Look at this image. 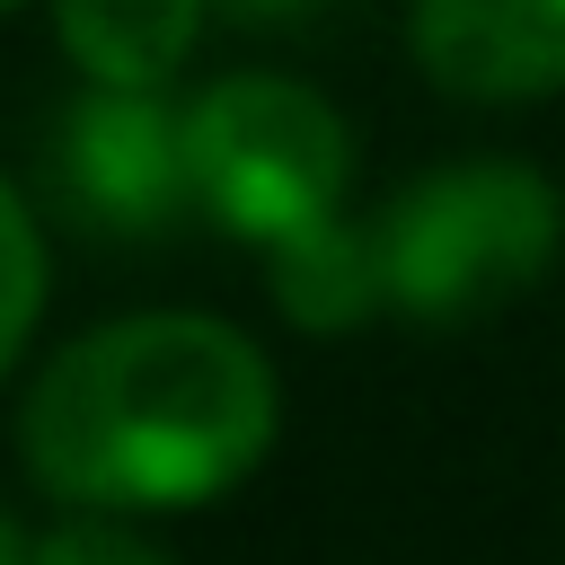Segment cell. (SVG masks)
Segmentation results:
<instances>
[{
    "mask_svg": "<svg viewBox=\"0 0 565 565\" xmlns=\"http://www.w3.org/2000/svg\"><path fill=\"white\" fill-rule=\"evenodd\" d=\"M265 353L194 309L79 335L26 397V468L88 512H177L238 486L274 441Z\"/></svg>",
    "mask_w": 565,
    "mask_h": 565,
    "instance_id": "cell-1",
    "label": "cell"
},
{
    "mask_svg": "<svg viewBox=\"0 0 565 565\" xmlns=\"http://www.w3.org/2000/svg\"><path fill=\"white\" fill-rule=\"evenodd\" d=\"M371 238H380L388 300L406 318L450 327V318H486L547 282V265L565 247V194L539 168L468 159V168L406 185Z\"/></svg>",
    "mask_w": 565,
    "mask_h": 565,
    "instance_id": "cell-2",
    "label": "cell"
},
{
    "mask_svg": "<svg viewBox=\"0 0 565 565\" xmlns=\"http://www.w3.org/2000/svg\"><path fill=\"white\" fill-rule=\"evenodd\" d=\"M185 159H194V203L265 247L327 221L353 177L344 115L300 79H221L212 97H194Z\"/></svg>",
    "mask_w": 565,
    "mask_h": 565,
    "instance_id": "cell-3",
    "label": "cell"
},
{
    "mask_svg": "<svg viewBox=\"0 0 565 565\" xmlns=\"http://www.w3.org/2000/svg\"><path fill=\"white\" fill-rule=\"evenodd\" d=\"M62 194L115 230V238H159L194 203V159H185V115L159 106V88H115L97 79L62 115Z\"/></svg>",
    "mask_w": 565,
    "mask_h": 565,
    "instance_id": "cell-4",
    "label": "cell"
},
{
    "mask_svg": "<svg viewBox=\"0 0 565 565\" xmlns=\"http://www.w3.org/2000/svg\"><path fill=\"white\" fill-rule=\"evenodd\" d=\"M415 62L450 97H547L565 88V0H415Z\"/></svg>",
    "mask_w": 565,
    "mask_h": 565,
    "instance_id": "cell-5",
    "label": "cell"
},
{
    "mask_svg": "<svg viewBox=\"0 0 565 565\" xmlns=\"http://www.w3.org/2000/svg\"><path fill=\"white\" fill-rule=\"evenodd\" d=\"M53 26L88 79L115 88H159L203 26V0H53Z\"/></svg>",
    "mask_w": 565,
    "mask_h": 565,
    "instance_id": "cell-6",
    "label": "cell"
},
{
    "mask_svg": "<svg viewBox=\"0 0 565 565\" xmlns=\"http://www.w3.org/2000/svg\"><path fill=\"white\" fill-rule=\"evenodd\" d=\"M274 300H282L291 327H318V335L371 318V309L388 300V282H380V238H371V230H344L335 212L309 221V230H291V238H274Z\"/></svg>",
    "mask_w": 565,
    "mask_h": 565,
    "instance_id": "cell-7",
    "label": "cell"
},
{
    "mask_svg": "<svg viewBox=\"0 0 565 565\" xmlns=\"http://www.w3.org/2000/svg\"><path fill=\"white\" fill-rule=\"evenodd\" d=\"M35 309H44V238H35L26 203L0 185V371L18 362V344H26Z\"/></svg>",
    "mask_w": 565,
    "mask_h": 565,
    "instance_id": "cell-8",
    "label": "cell"
},
{
    "mask_svg": "<svg viewBox=\"0 0 565 565\" xmlns=\"http://www.w3.org/2000/svg\"><path fill=\"white\" fill-rule=\"evenodd\" d=\"M35 565H168L150 539H132V530H115V521H71V530H53L44 547H35Z\"/></svg>",
    "mask_w": 565,
    "mask_h": 565,
    "instance_id": "cell-9",
    "label": "cell"
},
{
    "mask_svg": "<svg viewBox=\"0 0 565 565\" xmlns=\"http://www.w3.org/2000/svg\"><path fill=\"white\" fill-rule=\"evenodd\" d=\"M230 18H247V26H291V18H318L327 0H221Z\"/></svg>",
    "mask_w": 565,
    "mask_h": 565,
    "instance_id": "cell-10",
    "label": "cell"
},
{
    "mask_svg": "<svg viewBox=\"0 0 565 565\" xmlns=\"http://www.w3.org/2000/svg\"><path fill=\"white\" fill-rule=\"evenodd\" d=\"M0 565H35V547H26V539H18L9 521H0Z\"/></svg>",
    "mask_w": 565,
    "mask_h": 565,
    "instance_id": "cell-11",
    "label": "cell"
},
{
    "mask_svg": "<svg viewBox=\"0 0 565 565\" xmlns=\"http://www.w3.org/2000/svg\"><path fill=\"white\" fill-rule=\"evenodd\" d=\"M0 9H18V0H0Z\"/></svg>",
    "mask_w": 565,
    "mask_h": 565,
    "instance_id": "cell-12",
    "label": "cell"
}]
</instances>
